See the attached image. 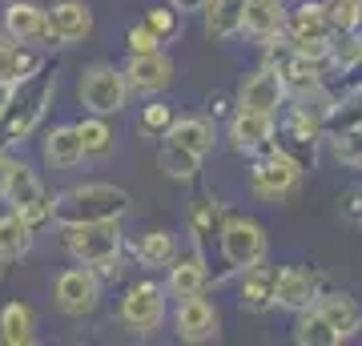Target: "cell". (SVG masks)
Listing matches in <instances>:
<instances>
[{"label":"cell","instance_id":"obj_1","mask_svg":"<svg viewBox=\"0 0 362 346\" xmlns=\"http://www.w3.org/2000/svg\"><path fill=\"white\" fill-rule=\"evenodd\" d=\"M129 209V193L109 181H85V185H69L52 197V221L65 226H85V221H113Z\"/></svg>","mask_w":362,"mask_h":346},{"label":"cell","instance_id":"obj_2","mask_svg":"<svg viewBox=\"0 0 362 346\" xmlns=\"http://www.w3.org/2000/svg\"><path fill=\"white\" fill-rule=\"evenodd\" d=\"M52 93H57V77H52V73H45V69L16 85V89H13V101H8V109L0 113V149H8V145H21L28 133H33V129L45 121Z\"/></svg>","mask_w":362,"mask_h":346},{"label":"cell","instance_id":"obj_3","mask_svg":"<svg viewBox=\"0 0 362 346\" xmlns=\"http://www.w3.org/2000/svg\"><path fill=\"white\" fill-rule=\"evenodd\" d=\"M121 218L113 221H85V226H65V250L73 262L93 266L97 274H113L121 258Z\"/></svg>","mask_w":362,"mask_h":346},{"label":"cell","instance_id":"obj_4","mask_svg":"<svg viewBox=\"0 0 362 346\" xmlns=\"http://www.w3.org/2000/svg\"><path fill=\"white\" fill-rule=\"evenodd\" d=\"M77 101L85 105V113H97V117H113L125 109L129 101V81L125 73L109 61H97L89 64L77 81Z\"/></svg>","mask_w":362,"mask_h":346},{"label":"cell","instance_id":"obj_5","mask_svg":"<svg viewBox=\"0 0 362 346\" xmlns=\"http://www.w3.org/2000/svg\"><path fill=\"white\" fill-rule=\"evenodd\" d=\"M298 181H302V161L294 154H286L282 145L266 149L250 169V190L262 202H286L298 190Z\"/></svg>","mask_w":362,"mask_h":346},{"label":"cell","instance_id":"obj_6","mask_svg":"<svg viewBox=\"0 0 362 346\" xmlns=\"http://www.w3.org/2000/svg\"><path fill=\"white\" fill-rule=\"evenodd\" d=\"M52 298L69 318H85V314L101 306V274L93 266H81V262L61 270L57 282H52Z\"/></svg>","mask_w":362,"mask_h":346},{"label":"cell","instance_id":"obj_7","mask_svg":"<svg viewBox=\"0 0 362 346\" xmlns=\"http://www.w3.org/2000/svg\"><path fill=\"white\" fill-rule=\"evenodd\" d=\"M218 246H221V258L230 270H246L254 262L266 258L270 242H266V230H262L254 218H226L218 230Z\"/></svg>","mask_w":362,"mask_h":346},{"label":"cell","instance_id":"obj_8","mask_svg":"<svg viewBox=\"0 0 362 346\" xmlns=\"http://www.w3.org/2000/svg\"><path fill=\"white\" fill-rule=\"evenodd\" d=\"M121 322L129 326L133 334H153L161 322H165L169 314V294H165V286H157V282H137L129 290V294L121 298Z\"/></svg>","mask_w":362,"mask_h":346},{"label":"cell","instance_id":"obj_9","mask_svg":"<svg viewBox=\"0 0 362 346\" xmlns=\"http://www.w3.org/2000/svg\"><path fill=\"white\" fill-rule=\"evenodd\" d=\"M4 202H8V209L25 214L33 226H40V221H52V197L45 193V185H40L37 173H33L28 166H21V161H13L8 185H4Z\"/></svg>","mask_w":362,"mask_h":346},{"label":"cell","instance_id":"obj_10","mask_svg":"<svg viewBox=\"0 0 362 346\" xmlns=\"http://www.w3.org/2000/svg\"><path fill=\"white\" fill-rule=\"evenodd\" d=\"M173 330H177L181 342H214L221 334V314L206 294L181 298L177 310H173Z\"/></svg>","mask_w":362,"mask_h":346},{"label":"cell","instance_id":"obj_11","mask_svg":"<svg viewBox=\"0 0 362 346\" xmlns=\"http://www.w3.org/2000/svg\"><path fill=\"white\" fill-rule=\"evenodd\" d=\"M286 81L282 73L274 69V64H262V69H254L242 85H238V109H258V113H274L278 117V109L286 105Z\"/></svg>","mask_w":362,"mask_h":346},{"label":"cell","instance_id":"obj_12","mask_svg":"<svg viewBox=\"0 0 362 346\" xmlns=\"http://www.w3.org/2000/svg\"><path fill=\"white\" fill-rule=\"evenodd\" d=\"M274 137H278V125H274V113H258V109H238L230 117V142L238 154H266L274 149Z\"/></svg>","mask_w":362,"mask_h":346},{"label":"cell","instance_id":"obj_13","mask_svg":"<svg viewBox=\"0 0 362 346\" xmlns=\"http://www.w3.org/2000/svg\"><path fill=\"white\" fill-rule=\"evenodd\" d=\"M121 73L129 81V89L153 97V93H165L173 85V61H169L161 49L153 52H129V61L121 64Z\"/></svg>","mask_w":362,"mask_h":346},{"label":"cell","instance_id":"obj_14","mask_svg":"<svg viewBox=\"0 0 362 346\" xmlns=\"http://www.w3.org/2000/svg\"><path fill=\"white\" fill-rule=\"evenodd\" d=\"M93 33V8L85 0H57L49 8V45H77Z\"/></svg>","mask_w":362,"mask_h":346},{"label":"cell","instance_id":"obj_15","mask_svg":"<svg viewBox=\"0 0 362 346\" xmlns=\"http://www.w3.org/2000/svg\"><path fill=\"white\" fill-rule=\"evenodd\" d=\"M318 302V278L306 266H282L274 278V306L278 310H306Z\"/></svg>","mask_w":362,"mask_h":346},{"label":"cell","instance_id":"obj_16","mask_svg":"<svg viewBox=\"0 0 362 346\" xmlns=\"http://www.w3.org/2000/svg\"><path fill=\"white\" fill-rule=\"evenodd\" d=\"M286 0H246L242 8V33L258 45H274L286 33Z\"/></svg>","mask_w":362,"mask_h":346},{"label":"cell","instance_id":"obj_17","mask_svg":"<svg viewBox=\"0 0 362 346\" xmlns=\"http://www.w3.org/2000/svg\"><path fill=\"white\" fill-rule=\"evenodd\" d=\"M4 37L8 40H21V45H37L45 40L49 45V8H40L33 0H13L4 8Z\"/></svg>","mask_w":362,"mask_h":346},{"label":"cell","instance_id":"obj_18","mask_svg":"<svg viewBox=\"0 0 362 346\" xmlns=\"http://www.w3.org/2000/svg\"><path fill=\"white\" fill-rule=\"evenodd\" d=\"M209 286V270H206V258L202 250H189V254H181L169 262V278H165V294L169 298H194V294H206Z\"/></svg>","mask_w":362,"mask_h":346},{"label":"cell","instance_id":"obj_19","mask_svg":"<svg viewBox=\"0 0 362 346\" xmlns=\"http://www.w3.org/2000/svg\"><path fill=\"white\" fill-rule=\"evenodd\" d=\"M242 278H238V302L246 310H254V314H262V310L274 306V278H278V266H270L266 258L262 262H254V266L238 270Z\"/></svg>","mask_w":362,"mask_h":346},{"label":"cell","instance_id":"obj_20","mask_svg":"<svg viewBox=\"0 0 362 346\" xmlns=\"http://www.w3.org/2000/svg\"><path fill=\"white\" fill-rule=\"evenodd\" d=\"M165 137L197 157H209L214 154V142H218V133H214V125H209L206 117H173V125L165 129Z\"/></svg>","mask_w":362,"mask_h":346},{"label":"cell","instance_id":"obj_21","mask_svg":"<svg viewBox=\"0 0 362 346\" xmlns=\"http://www.w3.org/2000/svg\"><path fill=\"white\" fill-rule=\"evenodd\" d=\"M314 306L322 310V318L334 326L338 342H350L354 334L362 330V306L354 302L350 294H330V298H318Z\"/></svg>","mask_w":362,"mask_h":346},{"label":"cell","instance_id":"obj_22","mask_svg":"<svg viewBox=\"0 0 362 346\" xmlns=\"http://www.w3.org/2000/svg\"><path fill=\"white\" fill-rule=\"evenodd\" d=\"M45 161L52 169H73L85 161V145H81V129L77 125H57L45 137Z\"/></svg>","mask_w":362,"mask_h":346},{"label":"cell","instance_id":"obj_23","mask_svg":"<svg viewBox=\"0 0 362 346\" xmlns=\"http://www.w3.org/2000/svg\"><path fill=\"white\" fill-rule=\"evenodd\" d=\"M242 8H246V0H206V37L209 40H230L242 33Z\"/></svg>","mask_w":362,"mask_h":346},{"label":"cell","instance_id":"obj_24","mask_svg":"<svg viewBox=\"0 0 362 346\" xmlns=\"http://www.w3.org/2000/svg\"><path fill=\"white\" fill-rule=\"evenodd\" d=\"M33 73H40V57L28 45L21 40H0V81H8V85H21L28 81Z\"/></svg>","mask_w":362,"mask_h":346},{"label":"cell","instance_id":"obj_25","mask_svg":"<svg viewBox=\"0 0 362 346\" xmlns=\"http://www.w3.org/2000/svg\"><path fill=\"white\" fill-rule=\"evenodd\" d=\"M33 230H37V226H33L25 214H16V209L0 214V258H4V262L25 258L28 250H33Z\"/></svg>","mask_w":362,"mask_h":346},{"label":"cell","instance_id":"obj_26","mask_svg":"<svg viewBox=\"0 0 362 346\" xmlns=\"http://www.w3.org/2000/svg\"><path fill=\"white\" fill-rule=\"evenodd\" d=\"M37 338V318L25 302H4L0 306V342L4 346H28Z\"/></svg>","mask_w":362,"mask_h":346},{"label":"cell","instance_id":"obj_27","mask_svg":"<svg viewBox=\"0 0 362 346\" xmlns=\"http://www.w3.org/2000/svg\"><path fill=\"white\" fill-rule=\"evenodd\" d=\"M294 342L298 346H338V334L322 318V310L306 306V310H298V318H294Z\"/></svg>","mask_w":362,"mask_h":346},{"label":"cell","instance_id":"obj_28","mask_svg":"<svg viewBox=\"0 0 362 346\" xmlns=\"http://www.w3.org/2000/svg\"><path fill=\"white\" fill-rule=\"evenodd\" d=\"M157 166L165 169V178L173 181H194L197 178V169H202V157L189 154V149H181L177 142H161V149H157Z\"/></svg>","mask_w":362,"mask_h":346},{"label":"cell","instance_id":"obj_29","mask_svg":"<svg viewBox=\"0 0 362 346\" xmlns=\"http://www.w3.org/2000/svg\"><path fill=\"white\" fill-rule=\"evenodd\" d=\"M177 258V242H173V233L169 230H149L141 233V242H137V262L141 266H169Z\"/></svg>","mask_w":362,"mask_h":346},{"label":"cell","instance_id":"obj_30","mask_svg":"<svg viewBox=\"0 0 362 346\" xmlns=\"http://www.w3.org/2000/svg\"><path fill=\"white\" fill-rule=\"evenodd\" d=\"M81 145H85V157H109L117 149V137L113 129H109V121L97 113H89L85 121H81Z\"/></svg>","mask_w":362,"mask_h":346},{"label":"cell","instance_id":"obj_31","mask_svg":"<svg viewBox=\"0 0 362 346\" xmlns=\"http://www.w3.org/2000/svg\"><path fill=\"white\" fill-rule=\"evenodd\" d=\"M326 61L334 64L338 73H354L362 64V33H334L330 37V52H326Z\"/></svg>","mask_w":362,"mask_h":346},{"label":"cell","instance_id":"obj_32","mask_svg":"<svg viewBox=\"0 0 362 346\" xmlns=\"http://www.w3.org/2000/svg\"><path fill=\"white\" fill-rule=\"evenodd\" d=\"M330 154L346 169H362V125H342L330 133Z\"/></svg>","mask_w":362,"mask_h":346},{"label":"cell","instance_id":"obj_33","mask_svg":"<svg viewBox=\"0 0 362 346\" xmlns=\"http://www.w3.org/2000/svg\"><path fill=\"white\" fill-rule=\"evenodd\" d=\"M326 21L334 33L362 28V0H326Z\"/></svg>","mask_w":362,"mask_h":346},{"label":"cell","instance_id":"obj_34","mask_svg":"<svg viewBox=\"0 0 362 346\" xmlns=\"http://www.w3.org/2000/svg\"><path fill=\"white\" fill-rule=\"evenodd\" d=\"M189 230H194V242H197V250H202V242H206L209 233H218L221 226H218V209H214V202H202L194 209V218H189Z\"/></svg>","mask_w":362,"mask_h":346},{"label":"cell","instance_id":"obj_35","mask_svg":"<svg viewBox=\"0 0 362 346\" xmlns=\"http://www.w3.org/2000/svg\"><path fill=\"white\" fill-rule=\"evenodd\" d=\"M177 16L181 13L173 8V4H161V8H149V13H145V25L153 28L161 40H169L173 33H177Z\"/></svg>","mask_w":362,"mask_h":346},{"label":"cell","instance_id":"obj_36","mask_svg":"<svg viewBox=\"0 0 362 346\" xmlns=\"http://www.w3.org/2000/svg\"><path fill=\"white\" fill-rule=\"evenodd\" d=\"M125 45H129V52H153V49H161L165 40L157 37L153 28L145 25V21H137V25L129 28V37H125Z\"/></svg>","mask_w":362,"mask_h":346},{"label":"cell","instance_id":"obj_37","mask_svg":"<svg viewBox=\"0 0 362 346\" xmlns=\"http://www.w3.org/2000/svg\"><path fill=\"white\" fill-rule=\"evenodd\" d=\"M141 125L149 129V133H161V137H165V129L173 125V109H169V105H161V101L145 105V109H141Z\"/></svg>","mask_w":362,"mask_h":346},{"label":"cell","instance_id":"obj_38","mask_svg":"<svg viewBox=\"0 0 362 346\" xmlns=\"http://www.w3.org/2000/svg\"><path fill=\"white\" fill-rule=\"evenodd\" d=\"M169 4H173L181 16L185 13H202V8H206V0H169Z\"/></svg>","mask_w":362,"mask_h":346},{"label":"cell","instance_id":"obj_39","mask_svg":"<svg viewBox=\"0 0 362 346\" xmlns=\"http://www.w3.org/2000/svg\"><path fill=\"white\" fill-rule=\"evenodd\" d=\"M8 173H13V157L0 149V197H4V185H8Z\"/></svg>","mask_w":362,"mask_h":346},{"label":"cell","instance_id":"obj_40","mask_svg":"<svg viewBox=\"0 0 362 346\" xmlns=\"http://www.w3.org/2000/svg\"><path fill=\"white\" fill-rule=\"evenodd\" d=\"M13 89H16V85H8V81H0V113L8 109V101H13Z\"/></svg>","mask_w":362,"mask_h":346},{"label":"cell","instance_id":"obj_41","mask_svg":"<svg viewBox=\"0 0 362 346\" xmlns=\"http://www.w3.org/2000/svg\"><path fill=\"white\" fill-rule=\"evenodd\" d=\"M0 262H4V258H0Z\"/></svg>","mask_w":362,"mask_h":346}]
</instances>
